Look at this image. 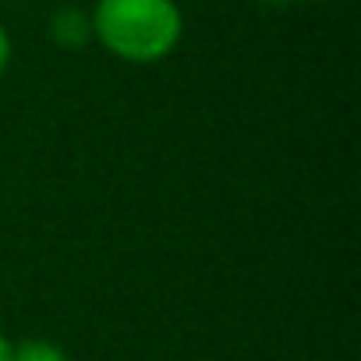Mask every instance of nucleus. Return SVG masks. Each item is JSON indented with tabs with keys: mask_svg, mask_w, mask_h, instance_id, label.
Wrapping results in <instances>:
<instances>
[{
	"mask_svg": "<svg viewBox=\"0 0 361 361\" xmlns=\"http://www.w3.org/2000/svg\"><path fill=\"white\" fill-rule=\"evenodd\" d=\"M15 354V340H8V333H0V361H11Z\"/></svg>",
	"mask_w": 361,
	"mask_h": 361,
	"instance_id": "nucleus-5",
	"label": "nucleus"
},
{
	"mask_svg": "<svg viewBox=\"0 0 361 361\" xmlns=\"http://www.w3.org/2000/svg\"><path fill=\"white\" fill-rule=\"evenodd\" d=\"M11 54H15V47H11V36H8V29L0 25V75L8 71V64H11Z\"/></svg>",
	"mask_w": 361,
	"mask_h": 361,
	"instance_id": "nucleus-4",
	"label": "nucleus"
},
{
	"mask_svg": "<svg viewBox=\"0 0 361 361\" xmlns=\"http://www.w3.org/2000/svg\"><path fill=\"white\" fill-rule=\"evenodd\" d=\"M47 36L61 47V50H85L92 39V15L85 8H75V4H64L50 15L47 22Z\"/></svg>",
	"mask_w": 361,
	"mask_h": 361,
	"instance_id": "nucleus-2",
	"label": "nucleus"
},
{
	"mask_svg": "<svg viewBox=\"0 0 361 361\" xmlns=\"http://www.w3.org/2000/svg\"><path fill=\"white\" fill-rule=\"evenodd\" d=\"M11 361H71L68 350L54 340H43V336H29V340H18L15 343V354Z\"/></svg>",
	"mask_w": 361,
	"mask_h": 361,
	"instance_id": "nucleus-3",
	"label": "nucleus"
},
{
	"mask_svg": "<svg viewBox=\"0 0 361 361\" xmlns=\"http://www.w3.org/2000/svg\"><path fill=\"white\" fill-rule=\"evenodd\" d=\"M92 39L117 61L156 64L170 57L185 36L177 0H96Z\"/></svg>",
	"mask_w": 361,
	"mask_h": 361,
	"instance_id": "nucleus-1",
	"label": "nucleus"
}]
</instances>
